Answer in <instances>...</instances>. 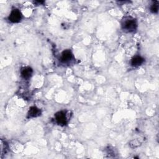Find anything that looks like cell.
I'll list each match as a JSON object with an SVG mask.
<instances>
[{"mask_svg": "<svg viewBox=\"0 0 159 159\" xmlns=\"http://www.w3.org/2000/svg\"><path fill=\"white\" fill-rule=\"evenodd\" d=\"M122 29L127 32H133L137 28V23L135 19L131 17L124 18L122 22Z\"/></svg>", "mask_w": 159, "mask_h": 159, "instance_id": "obj_1", "label": "cell"}, {"mask_svg": "<svg viewBox=\"0 0 159 159\" xmlns=\"http://www.w3.org/2000/svg\"><path fill=\"white\" fill-rule=\"evenodd\" d=\"M55 119L58 125L61 126L65 125L68 122L66 112L64 111H58L55 114Z\"/></svg>", "mask_w": 159, "mask_h": 159, "instance_id": "obj_2", "label": "cell"}, {"mask_svg": "<svg viewBox=\"0 0 159 159\" xmlns=\"http://www.w3.org/2000/svg\"><path fill=\"white\" fill-rule=\"evenodd\" d=\"M8 19L12 23L19 22L22 19V14L18 9H13L10 13Z\"/></svg>", "mask_w": 159, "mask_h": 159, "instance_id": "obj_3", "label": "cell"}, {"mask_svg": "<svg viewBox=\"0 0 159 159\" xmlns=\"http://www.w3.org/2000/svg\"><path fill=\"white\" fill-rule=\"evenodd\" d=\"M73 58V54L70 50H65L61 53V61L63 63H68Z\"/></svg>", "mask_w": 159, "mask_h": 159, "instance_id": "obj_4", "label": "cell"}, {"mask_svg": "<svg viewBox=\"0 0 159 159\" xmlns=\"http://www.w3.org/2000/svg\"><path fill=\"white\" fill-rule=\"evenodd\" d=\"M40 114H41V111L39 108H37L35 106H32L29 108V110L27 114V117L29 118L36 117L40 116Z\"/></svg>", "mask_w": 159, "mask_h": 159, "instance_id": "obj_5", "label": "cell"}, {"mask_svg": "<svg viewBox=\"0 0 159 159\" xmlns=\"http://www.w3.org/2000/svg\"><path fill=\"white\" fill-rule=\"evenodd\" d=\"M144 62V58L140 56H135L131 59V65L133 66H138Z\"/></svg>", "mask_w": 159, "mask_h": 159, "instance_id": "obj_6", "label": "cell"}, {"mask_svg": "<svg viewBox=\"0 0 159 159\" xmlns=\"http://www.w3.org/2000/svg\"><path fill=\"white\" fill-rule=\"evenodd\" d=\"M32 69L30 67H24L21 70V76L24 79H29L32 75Z\"/></svg>", "mask_w": 159, "mask_h": 159, "instance_id": "obj_7", "label": "cell"}, {"mask_svg": "<svg viewBox=\"0 0 159 159\" xmlns=\"http://www.w3.org/2000/svg\"><path fill=\"white\" fill-rule=\"evenodd\" d=\"M158 11V1H155L152 3L150 6V11L152 13H157Z\"/></svg>", "mask_w": 159, "mask_h": 159, "instance_id": "obj_8", "label": "cell"}]
</instances>
